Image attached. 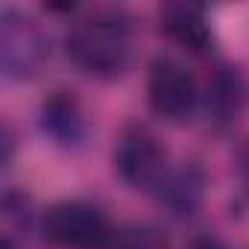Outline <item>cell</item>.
Returning <instances> with one entry per match:
<instances>
[{
  "mask_svg": "<svg viewBox=\"0 0 249 249\" xmlns=\"http://www.w3.org/2000/svg\"><path fill=\"white\" fill-rule=\"evenodd\" d=\"M71 62L97 79H114L132 59V21L120 9H94L68 33Z\"/></svg>",
  "mask_w": 249,
  "mask_h": 249,
  "instance_id": "cell-1",
  "label": "cell"
},
{
  "mask_svg": "<svg viewBox=\"0 0 249 249\" xmlns=\"http://www.w3.org/2000/svg\"><path fill=\"white\" fill-rule=\"evenodd\" d=\"M50 59V36L41 30V24L21 12L6 6L0 12V68L3 76L12 82H24L41 73V68Z\"/></svg>",
  "mask_w": 249,
  "mask_h": 249,
  "instance_id": "cell-2",
  "label": "cell"
},
{
  "mask_svg": "<svg viewBox=\"0 0 249 249\" xmlns=\"http://www.w3.org/2000/svg\"><path fill=\"white\" fill-rule=\"evenodd\" d=\"M41 231L53 246L62 249H100L111 234V226L97 205L68 199L44 211Z\"/></svg>",
  "mask_w": 249,
  "mask_h": 249,
  "instance_id": "cell-3",
  "label": "cell"
},
{
  "mask_svg": "<svg viewBox=\"0 0 249 249\" xmlns=\"http://www.w3.org/2000/svg\"><path fill=\"white\" fill-rule=\"evenodd\" d=\"M114 167L129 188L153 191V194H159L161 182L170 173L167 150L144 126H132L123 132V138L117 141V150H114Z\"/></svg>",
  "mask_w": 249,
  "mask_h": 249,
  "instance_id": "cell-4",
  "label": "cell"
},
{
  "mask_svg": "<svg viewBox=\"0 0 249 249\" xmlns=\"http://www.w3.org/2000/svg\"><path fill=\"white\" fill-rule=\"evenodd\" d=\"M147 97H150V108L170 120V123H185L194 117L196 106H199V88L194 73L170 59V56H159L150 65V76H147Z\"/></svg>",
  "mask_w": 249,
  "mask_h": 249,
  "instance_id": "cell-5",
  "label": "cell"
},
{
  "mask_svg": "<svg viewBox=\"0 0 249 249\" xmlns=\"http://www.w3.org/2000/svg\"><path fill=\"white\" fill-rule=\"evenodd\" d=\"M41 132L62 150H79L88 141V120L82 103L71 91H53L38 108Z\"/></svg>",
  "mask_w": 249,
  "mask_h": 249,
  "instance_id": "cell-6",
  "label": "cell"
},
{
  "mask_svg": "<svg viewBox=\"0 0 249 249\" xmlns=\"http://www.w3.org/2000/svg\"><path fill=\"white\" fill-rule=\"evenodd\" d=\"M243 76L237 68L231 65H217L208 79H205V91H202V108L205 117L214 129H229L237 123L240 111H243Z\"/></svg>",
  "mask_w": 249,
  "mask_h": 249,
  "instance_id": "cell-7",
  "label": "cell"
},
{
  "mask_svg": "<svg viewBox=\"0 0 249 249\" xmlns=\"http://www.w3.org/2000/svg\"><path fill=\"white\" fill-rule=\"evenodd\" d=\"M205 170L196 161H185L182 167H170L167 179L159 188V202L179 220H188L199 211L202 199H205Z\"/></svg>",
  "mask_w": 249,
  "mask_h": 249,
  "instance_id": "cell-8",
  "label": "cell"
},
{
  "mask_svg": "<svg viewBox=\"0 0 249 249\" xmlns=\"http://www.w3.org/2000/svg\"><path fill=\"white\" fill-rule=\"evenodd\" d=\"M161 21V33L167 38H173L179 47L191 50V53H205L214 41L211 24L205 18V12L194 3H167L159 12Z\"/></svg>",
  "mask_w": 249,
  "mask_h": 249,
  "instance_id": "cell-9",
  "label": "cell"
},
{
  "mask_svg": "<svg viewBox=\"0 0 249 249\" xmlns=\"http://www.w3.org/2000/svg\"><path fill=\"white\" fill-rule=\"evenodd\" d=\"M0 214H3V240L18 246L21 237L24 240L30 237L33 223H36V208H33V199L24 191H6L3 194V205H0Z\"/></svg>",
  "mask_w": 249,
  "mask_h": 249,
  "instance_id": "cell-10",
  "label": "cell"
},
{
  "mask_svg": "<svg viewBox=\"0 0 249 249\" xmlns=\"http://www.w3.org/2000/svg\"><path fill=\"white\" fill-rule=\"evenodd\" d=\"M164 234L153 226H120L111 229L100 249H164Z\"/></svg>",
  "mask_w": 249,
  "mask_h": 249,
  "instance_id": "cell-11",
  "label": "cell"
},
{
  "mask_svg": "<svg viewBox=\"0 0 249 249\" xmlns=\"http://www.w3.org/2000/svg\"><path fill=\"white\" fill-rule=\"evenodd\" d=\"M234 167H237V179H240V188L243 194L249 196V138L237 147V159H234Z\"/></svg>",
  "mask_w": 249,
  "mask_h": 249,
  "instance_id": "cell-12",
  "label": "cell"
},
{
  "mask_svg": "<svg viewBox=\"0 0 249 249\" xmlns=\"http://www.w3.org/2000/svg\"><path fill=\"white\" fill-rule=\"evenodd\" d=\"M188 249H226V243L217 237V234H208V231H199L191 243H188Z\"/></svg>",
  "mask_w": 249,
  "mask_h": 249,
  "instance_id": "cell-13",
  "label": "cell"
},
{
  "mask_svg": "<svg viewBox=\"0 0 249 249\" xmlns=\"http://www.w3.org/2000/svg\"><path fill=\"white\" fill-rule=\"evenodd\" d=\"M0 144H3V159H0V164L9 167L12 164V150H15V138H12V129L9 126H3V141H0Z\"/></svg>",
  "mask_w": 249,
  "mask_h": 249,
  "instance_id": "cell-14",
  "label": "cell"
}]
</instances>
